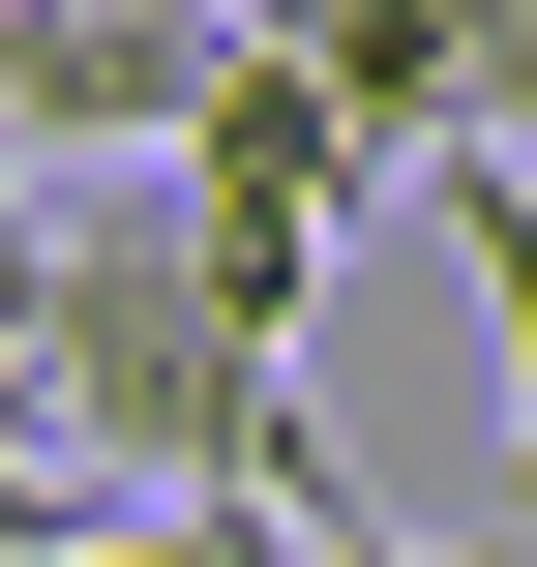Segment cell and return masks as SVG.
<instances>
[{
  "label": "cell",
  "mask_w": 537,
  "mask_h": 567,
  "mask_svg": "<svg viewBox=\"0 0 537 567\" xmlns=\"http://www.w3.org/2000/svg\"><path fill=\"white\" fill-rule=\"evenodd\" d=\"M0 419L60 478H269V508H359L329 419L269 389V329L179 269V209H30L0 239Z\"/></svg>",
  "instance_id": "cell-1"
},
{
  "label": "cell",
  "mask_w": 537,
  "mask_h": 567,
  "mask_svg": "<svg viewBox=\"0 0 537 567\" xmlns=\"http://www.w3.org/2000/svg\"><path fill=\"white\" fill-rule=\"evenodd\" d=\"M359 179H389V150H359V120H329V90H299V60L239 30V90L179 120V269H209V299H239L269 359H299V299H329V239H359Z\"/></svg>",
  "instance_id": "cell-2"
},
{
  "label": "cell",
  "mask_w": 537,
  "mask_h": 567,
  "mask_svg": "<svg viewBox=\"0 0 537 567\" xmlns=\"http://www.w3.org/2000/svg\"><path fill=\"white\" fill-rule=\"evenodd\" d=\"M239 30H269V0H0V120H30V150H179V120L239 90Z\"/></svg>",
  "instance_id": "cell-3"
},
{
  "label": "cell",
  "mask_w": 537,
  "mask_h": 567,
  "mask_svg": "<svg viewBox=\"0 0 537 567\" xmlns=\"http://www.w3.org/2000/svg\"><path fill=\"white\" fill-rule=\"evenodd\" d=\"M448 90H478V150H537V0H448Z\"/></svg>",
  "instance_id": "cell-4"
},
{
  "label": "cell",
  "mask_w": 537,
  "mask_h": 567,
  "mask_svg": "<svg viewBox=\"0 0 537 567\" xmlns=\"http://www.w3.org/2000/svg\"><path fill=\"white\" fill-rule=\"evenodd\" d=\"M269 567H537V538H359V508H299Z\"/></svg>",
  "instance_id": "cell-5"
},
{
  "label": "cell",
  "mask_w": 537,
  "mask_h": 567,
  "mask_svg": "<svg viewBox=\"0 0 537 567\" xmlns=\"http://www.w3.org/2000/svg\"><path fill=\"white\" fill-rule=\"evenodd\" d=\"M60 508H90V478H60V449H30V419H0V567H30V538H60Z\"/></svg>",
  "instance_id": "cell-6"
}]
</instances>
